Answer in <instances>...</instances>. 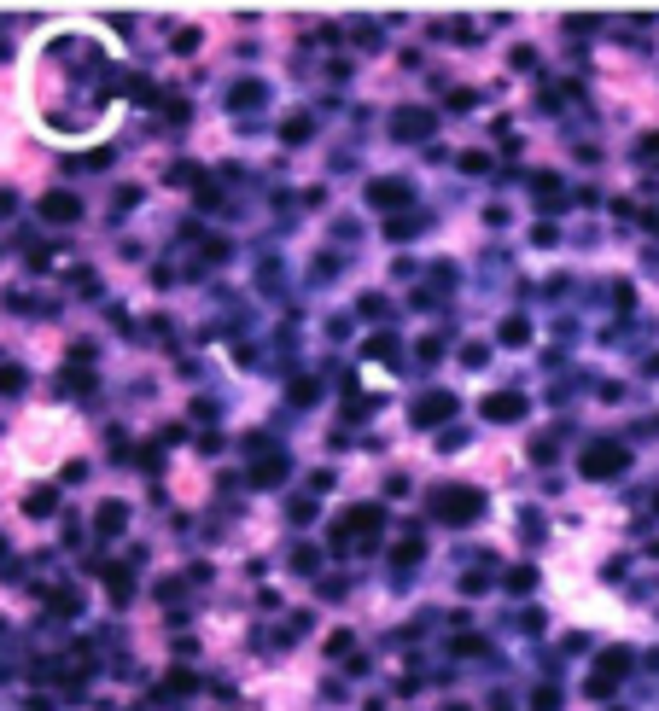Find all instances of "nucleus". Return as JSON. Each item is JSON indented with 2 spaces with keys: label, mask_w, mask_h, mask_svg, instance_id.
I'll list each match as a JSON object with an SVG mask.
<instances>
[{
  "label": "nucleus",
  "mask_w": 659,
  "mask_h": 711,
  "mask_svg": "<svg viewBox=\"0 0 659 711\" xmlns=\"http://www.w3.org/2000/svg\"><path fill=\"white\" fill-rule=\"evenodd\" d=\"M47 216H65V222H71L76 205H71V198H47Z\"/></svg>",
  "instance_id": "7ed1b4c3"
},
{
  "label": "nucleus",
  "mask_w": 659,
  "mask_h": 711,
  "mask_svg": "<svg viewBox=\"0 0 659 711\" xmlns=\"http://www.w3.org/2000/svg\"><path fill=\"white\" fill-rule=\"evenodd\" d=\"M438 507H444V519H467V514H478V496L455 490V496H438Z\"/></svg>",
  "instance_id": "f257e3e1"
},
{
  "label": "nucleus",
  "mask_w": 659,
  "mask_h": 711,
  "mask_svg": "<svg viewBox=\"0 0 659 711\" xmlns=\"http://www.w3.org/2000/svg\"><path fill=\"white\" fill-rule=\"evenodd\" d=\"M618 449H595V455H589V473H618Z\"/></svg>",
  "instance_id": "f03ea898"
}]
</instances>
